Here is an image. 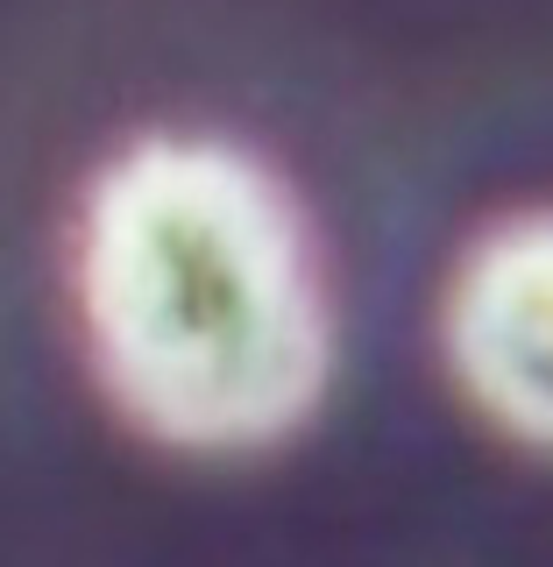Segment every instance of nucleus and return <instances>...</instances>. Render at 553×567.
I'll list each match as a JSON object with an SVG mask.
<instances>
[{"instance_id":"f257e3e1","label":"nucleus","mask_w":553,"mask_h":567,"mask_svg":"<svg viewBox=\"0 0 553 567\" xmlns=\"http://www.w3.org/2000/svg\"><path fill=\"white\" fill-rule=\"evenodd\" d=\"M71 284L106 398L164 447H277L327 390L334 312L313 227L227 135H135L106 156Z\"/></svg>"},{"instance_id":"f03ea898","label":"nucleus","mask_w":553,"mask_h":567,"mask_svg":"<svg viewBox=\"0 0 553 567\" xmlns=\"http://www.w3.org/2000/svg\"><path fill=\"white\" fill-rule=\"evenodd\" d=\"M448 362L525 447H553V206L511 213L448 284Z\"/></svg>"}]
</instances>
